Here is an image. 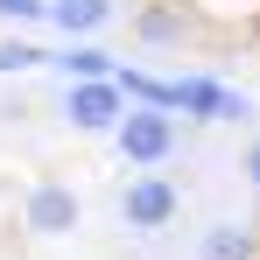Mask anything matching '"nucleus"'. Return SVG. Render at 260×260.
<instances>
[{
  "instance_id": "0eeeda50",
  "label": "nucleus",
  "mask_w": 260,
  "mask_h": 260,
  "mask_svg": "<svg viewBox=\"0 0 260 260\" xmlns=\"http://www.w3.org/2000/svg\"><path fill=\"white\" fill-rule=\"evenodd\" d=\"M43 63H56V71H63L71 85H106V78L120 71V63H113V56H106L99 43H63L56 56H43Z\"/></svg>"
},
{
  "instance_id": "7ed1b4c3",
  "label": "nucleus",
  "mask_w": 260,
  "mask_h": 260,
  "mask_svg": "<svg viewBox=\"0 0 260 260\" xmlns=\"http://www.w3.org/2000/svg\"><path fill=\"white\" fill-rule=\"evenodd\" d=\"M63 113H71L78 134H113L120 120H127V99L113 91V78H106V85H71L63 91Z\"/></svg>"
},
{
  "instance_id": "423d86ee",
  "label": "nucleus",
  "mask_w": 260,
  "mask_h": 260,
  "mask_svg": "<svg viewBox=\"0 0 260 260\" xmlns=\"http://www.w3.org/2000/svg\"><path fill=\"white\" fill-rule=\"evenodd\" d=\"M43 21L63 28V43H91L113 21V0H43Z\"/></svg>"
},
{
  "instance_id": "6e6552de",
  "label": "nucleus",
  "mask_w": 260,
  "mask_h": 260,
  "mask_svg": "<svg viewBox=\"0 0 260 260\" xmlns=\"http://www.w3.org/2000/svg\"><path fill=\"white\" fill-rule=\"evenodd\" d=\"M204 260H260V246H253L246 225H211L204 232Z\"/></svg>"
},
{
  "instance_id": "39448f33",
  "label": "nucleus",
  "mask_w": 260,
  "mask_h": 260,
  "mask_svg": "<svg viewBox=\"0 0 260 260\" xmlns=\"http://www.w3.org/2000/svg\"><path fill=\"white\" fill-rule=\"evenodd\" d=\"M78 211H85V204H78V190H71V183H36L21 218H28V232L56 239V232H71V225H78Z\"/></svg>"
},
{
  "instance_id": "1a4fd4ad",
  "label": "nucleus",
  "mask_w": 260,
  "mask_h": 260,
  "mask_svg": "<svg viewBox=\"0 0 260 260\" xmlns=\"http://www.w3.org/2000/svg\"><path fill=\"white\" fill-rule=\"evenodd\" d=\"M134 28H141L148 43H176V36H183V14H176V7H141Z\"/></svg>"
},
{
  "instance_id": "9b49d317",
  "label": "nucleus",
  "mask_w": 260,
  "mask_h": 260,
  "mask_svg": "<svg viewBox=\"0 0 260 260\" xmlns=\"http://www.w3.org/2000/svg\"><path fill=\"white\" fill-rule=\"evenodd\" d=\"M0 21H43V0H0Z\"/></svg>"
},
{
  "instance_id": "20e7f679",
  "label": "nucleus",
  "mask_w": 260,
  "mask_h": 260,
  "mask_svg": "<svg viewBox=\"0 0 260 260\" xmlns=\"http://www.w3.org/2000/svg\"><path fill=\"white\" fill-rule=\"evenodd\" d=\"M176 183H162V176H134L127 183V197H120V218H127L134 232H155V225H169L176 218Z\"/></svg>"
},
{
  "instance_id": "9d476101",
  "label": "nucleus",
  "mask_w": 260,
  "mask_h": 260,
  "mask_svg": "<svg viewBox=\"0 0 260 260\" xmlns=\"http://www.w3.org/2000/svg\"><path fill=\"white\" fill-rule=\"evenodd\" d=\"M28 63H43L36 43H0V71H28Z\"/></svg>"
},
{
  "instance_id": "f03ea898",
  "label": "nucleus",
  "mask_w": 260,
  "mask_h": 260,
  "mask_svg": "<svg viewBox=\"0 0 260 260\" xmlns=\"http://www.w3.org/2000/svg\"><path fill=\"white\" fill-rule=\"evenodd\" d=\"M176 113H190V120H246L253 106H246V91L218 85V78H176Z\"/></svg>"
},
{
  "instance_id": "f257e3e1",
  "label": "nucleus",
  "mask_w": 260,
  "mask_h": 260,
  "mask_svg": "<svg viewBox=\"0 0 260 260\" xmlns=\"http://www.w3.org/2000/svg\"><path fill=\"white\" fill-rule=\"evenodd\" d=\"M113 141H120V155L134 169H155V162L176 155V120L169 113H148V106H127V120L113 127Z\"/></svg>"
},
{
  "instance_id": "f8f14e48",
  "label": "nucleus",
  "mask_w": 260,
  "mask_h": 260,
  "mask_svg": "<svg viewBox=\"0 0 260 260\" xmlns=\"http://www.w3.org/2000/svg\"><path fill=\"white\" fill-rule=\"evenodd\" d=\"M246 183L260 190V141H253V155H246Z\"/></svg>"
}]
</instances>
